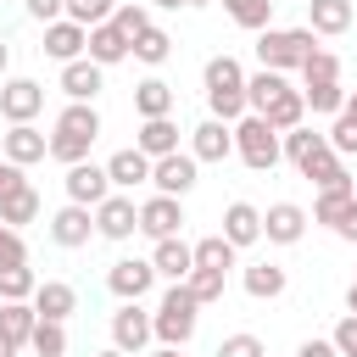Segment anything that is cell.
I'll list each match as a JSON object with an SVG mask.
<instances>
[{
    "label": "cell",
    "instance_id": "obj_20",
    "mask_svg": "<svg viewBox=\"0 0 357 357\" xmlns=\"http://www.w3.org/2000/svg\"><path fill=\"white\" fill-rule=\"evenodd\" d=\"M39 318H50V324H67L73 312H78V290L67 284V279H45L39 290H33V301H28Z\"/></svg>",
    "mask_w": 357,
    "mask_h": 357
},
{
    "label": "cell",
    "instance_id": "obj_39",
    "mask_svg": "<svg viewBox=\"0 0 357 357\" xmlns=\"http://www.w3.org/2000/svg\"><path fill=\"white\" fill-rule=\"evenodd\" d=\"M33 290H39V279H33V268H28V262L0 268V301H33Z\"/></svg>",
    "mask_w": 357,
    "mask_h": 357
},
{
    "label": "cell",
    "instance_id": "obj_15",
    "mask_svg": "<svg viewBox=\"0 0 357 357\" xmlns=\"http://www.w3.org/2000/svg\"><path fill=\"white\" fill-rule=\"evenodd\" d=\"M84 45H89V28H78V22H67V17L45 22V45H39V50H45L50 61H61V67H67V61H78V56H84Z\"/></svg>",
    "mask_w": 357,
    "mask_h": 357
},
{
    "label": "cell",
    "instance_id": "obj_21",
    "mask_svg": "<svg viewBox=\"0 0 357 357\" xmlns=\"http://www.w3.org/2000/svg\"><path fill=\"white\" fill-rule=\"evenodd\" d=\"M307 28L312 39H340L351 28V0H307Z\"/></svg>",
    "mask_w": 357,
    "mask_h": 357
},
{
    "label": "cell",
    "instance_id": "obj_29",
    "mask_svg": "<svg viewBox=\"0 0 357 357\" xmlns=\"http://www.w3.org/2000/svg\"><path fill=\"white\" fill-rule=\"evenodd\" d=\"M0 223H6V229H22V223H39V190H33L28 178H22V184H17V190H11L6 201H0Z\"/></svg>",
    "mask_w": 357,
    "mask_h": 357
},
{
    "label": "cell",
    "instance_id": "obj_41",
    "mask_svg": "<svg viewBox=\"0 0 357 357\" xmlns=\"http://www.w3.org/2000/svg\"><path fill=\"white\" fill-rule=\"evenodd\" d=\"M301 100H307V112L340 117V106H346V89H340V84H307V89H301Z\"/></svg>",
    "mask_w": 357,
    "mask_h": 357
},
{
    "label": "cell",
    "instance_id": "obj_12",
    "mask_svg": "<svg viewBox=\"0 0 357 357\" xmlns=\"http://www.w3.org/2000/svg\"><path fill=\"white\" fill-rule=\"evenodd\" d=\"M61 190H67V201H73V206H89V212H95V206L112 195V178H106V167H95V162H78V167H67Z\"/></svg>",
    "mask_w": 357,
    "mask_h": 357
},
{
    "label": "cell",
    "instance_id": "obj_16",
    "mask_svg": "<svg viewBox=\"0 0 357 357\" xmlns=\"http://www.w3.org/2000/svg\"><path fill=\"white\" fill-rule=\"evenodd\" d=\"M307 234V212L296 206V201H273L268 212H262V240H273V245H296Z\"/></svg>",
    "mask_w": 357,
    "mask_h": 357
},
{
    "label": "cell",
    "instance_id": "obj_59",
    "mask_svg": "<svg viewBox=\"0 0 357 357\" xmlns=\"http://www.w3.org/2000/svg\"><path fill=\"white\" fill-rule=\"evenodd\" d=\"M190 6H212V0H190Z\"/></svg>",
    "mask_w": 357,
    "mask_h": 357
},
{
    "label": "cell",
    "instance_id": "obj_34",
    "mask_svg": "<svg viewBox=\"0 0 357 357\" xmlns=\"http://www.w3.org/2000/svg\"><path fill=\"white\" fill-rule=\"evenodd\" d=\"M190 257H195V268H218V273H229L240 251H234L223 234H206V240H195V245H190Z\"/></svg>",
    "mask_w": 357,
    "mask_h": 357
},
{
    "label": "cell",
    "instance_id": "obj_43",
    "mask_svg": "<svg viewBox=\"0 0 357 357\" xmlns=\"http://www.w3.org/2000/svg\"><path fill=\"white\" fill-rule=\"evenodd\" d=\"M50 156H56L61 167H78V162H89V139H78V134H50Z\"/></svg>",
    "mask_w": 357,
    "mask_h": 357
},
{
    "label": "cell",
    "instance_id": "obj_53",
    "mask_svg": "<svg viewBox=\"0 0 357 357\" xmlns=\"http://www.w3.org/2000/svg\"><path fill=\"white\" fill-rule=\"evenodd\" d=\"M151 6H162V11H178V6H190V0H151Z\"/></svg>",
    "mask_w": 357,
    "mask_h": 357
},
{
    "label": "cell",
    "instance_id": "obj_2",
    "mask_svg": "<svg viewBox=\"0 0 357 357\" xmlns=\"http://www.w3.org/2000/svg\"><path fill=\"white\" fill-rule=\"evenodd\" d=\"M195 324H201V301L184 290V284H173L162 301H156V312H151V335L162 340V346H190V335H195Z\"/></svg>",
    "mask_w": 357,
    "mask_h": 357
},
{
    "label": "cell",
    "instance_id": "obj_5",
    "mask_svg": "<svg viewBox=\"0 0 357 357\" xmlns=\"http://www.w3.org/2000/svg\"><path fill=\"white\" fill-rule=\"evenodd\" d=\"M151 184H156V195H173V201H184V195L201 184V162H195L190 151L156 156V162H151Z\"/></svg>",
    "mask_w": 357,
    "mask_h": 357
},
{
    "label": "cell",
    "instance_id": "obj_46",
    "mask_svg": "<svg viewBox=\"0 0 357 357\" xmlns=\"http://www.w3.org/2000/svg\"><path fill=\"white\" fill-rule=\"evenodd\" d=\"M17 262H28V240H22V229L0 223V268H17Z\"/></svg>",
    "mask_w": 357,
    "mask_h": 357
},
{
    "label": "cell",
    "instance_id": "obj_11",
    "mask_svg": "<svg viewBox=\"0 0 357 357\" xmlns=\"http://www.w3.org/2000/svg\"><path fill=\"white\" fill-rule=\"evenodd\" d=\"M190 156H195V162H229V156H234V123L201 117V123L190 128Z\"/></svg>",
    "mask_w": 357,
    "mask_h": 357
},
{
    "label": "cell",
    "instance_id": "obj_7",
    "mask_svg": "<svg viewBox=\"0 0 357 357\" xmlns=\"http://www.w3.org/2000/svg\"><path fill=\"white\" fill-rule=\"evenodd\" d=\"M134 229H139V206H134V195L112 190V195L95 206V234H100V240H134Z\"/></svg>",
    "mask_w": 357,
    "mask_h": 357
},
{
    "label": "cell",
    "instance_id": "obj_3",
    "mask_svg": "<svg viewBox=\"0 0 357 357\" xmlns=\"http://www.w3.org/2000/svg\"><path fill=\"white\" fill-rule=\"evenodd\" d=\"M318 50V39H312V28H262L257 33V61L268 67V73H301V61Z\"/></svg>",
    "mask_w": 357,
    "mask_h": 357
},
{
    "label": "cell",
    "instance_id": "obj_51",
    "mask_svg": "<svg viewBox=\"0 0 357 357\" xmlns=\"http://www.w3.org/2000/svg\"><path fill=\"white\" fill-rule=\"evenodd\" d=\"M335 234H340V240H351V245H357V201H351V212H346V218H340V229H335Z\"/></svg>",
    "mask_w": 357,
    "mask_h": 357
},
{
    "label": "cell",
    "instance_id": "obj_32",
    "mask_svg": "<svg viewBox=\"0 0 357 357\" xmlns=\"http://www.w3.org/2000/svg\"><path fill=\"white\" fill-rule=\"evenodd\" d=\"M128 56H134V61H145V67H162V61L173 56V33L151 22V28H145V33L134 39V50H128Z\"/></svg>",
    "mask_w": 357,
    "mask_h": 357
},
{
    "label": "cell",
    "instance_id": "obj_6",
    "mask_svg": "<svg viewBox=\"0 0 357 357\" xmlns=\"http://www.w3.org/2000/svg\"><path fill=\"white\" fill-rule=\"evenodd\" d=\"M151 284H156L151 257H123V262H112V268H106V290H112L117 301H145V296H151Z\"/></svg>",
    "mask_w": 357,
    "mask_h": 357
},
{
    "label": "cell",
    "instance_id": "obj_8",
    "mask_svg": "<svg viewBox=\"0 0 357 357\" xmlns=\"http://www.w3.org/2000/svg\"><path fill=\"white\" fill-rule=\"evenodd\" d=\"M45 112V84L33 78H6L0 84V117L6 123H33Z\"/></svg>",
    "mask_w": 357,
    "mask_h": 357
},
{
    "label": "cell",
    "instance_id": "obj_10",
    "mask_svg": "<svg viewBox=\"0 0 357 357\" xmlns=\"http://www.w3.org/2000/svg\"><path fill=\"white\" fill-rule=\"evenodd\" d=\"M0 156H6L11 167H33V162L50 156V139H45L33 123H11V128L0 134Z\"/></svg>",
    "mask_w": 357,
    "mask_h": 357
},
{
    "label": "cell",
    "instance_id": "obj_54",
    "mask_svg": "<svg viewBox=\"0 0 357 357\" xmlns=\"http://www.w3.org/2000/svg\"><path fill=\"white\" fill-rule=\"evenodd\" d=\"M340 112H346V117L357 123V95H346V106H340Z\"/></svg>",
    "mask_w": 357,
    "mask_h": 357
},
{
    "label": "cell",
    "instance_id": "obj_9",
    "mask_svg": "<svg viewBox=\"0 0 357 357\" xmlns=\"http://www.w3.org/2000/svg\"><path fill=\"white\" fill-rule=\"evenodd\" d=\"M156 335H151V312L139 307V301H123L117 312H112V346L128 357V351H145Z\"/></svg>",
    "mask_w": 357,
    "mask_h": 357
},
{
    "label": "cell",
    "instance_id": "obj_30",
    "mask_svg": "<svg viewBox=\"0 0 357 357\" xmlns=\"http://www.w3.org/2000/svg\"><path fill=\"white\" fill-rule=\"evenodd\" d=\"M33 324H39V312L28 307V301H0V335L22 351L28 346V335H33Z\"/></svg>",
    "mask_w": 357,
    "mask_h": 357
},
{
    "label": "cell",
    "instance_id": "obj_57",
    "mask_svg": "<svg viewBox=\"0 0 357 357\" xmlns=\"http://www.w3.org/2000/svg\"><path fill=\"white\" fill-rule=\"evenodd\" d=\"M0 357H17V346H11V340H6V335H0Z\"/></svg>",
    "mask_w": 357,
    "mask_h": 357
},
{
    "label": "cell",
    "instance_id": "obj_33",
    "mask_svg": "<svg viewBox=\"0 0 357 357\" xmlns=\"http://www.w3.org/2000/svg\"><path fill=\"white\" fill-rule=\"evenodd\" d=\"M351 201H357V190H318V201H312V223L340 229V218L351 212Z\"/></svg>",
    "mask_w": 357,
    "mask_h": 357
},
{
    "label": "cell",
    "instance_id": "obj_27",
    "mask_svg": "<svg viewBox=\"0 0 357 357\" xmlns=\"http://www.w3.org/2000/svg\"><path fill=\"white\" fill-rule=\"evenodd\" d=\"M151 268L162 273V279H173V284H184V273L195 268V257H190V245L173 234V240H156L151 245Z\"/></svg>",
    "mask_w": 357,
    "mask_h": 357
},
{
    "label": "cell",
    "instance_id": "obj_42",
    "mask_svg": "<svg viewBox=\"0 0 357 357\" xmlns=\"http://www.w3.org/2000/svg\"><path fill=\"white\" fill-rule=\"evenodd\" d=\"M112 28H117V33L134 45V39L151 28V6H117V11H112Z\"/></svg>",
    "mask_w": 357,
    "mask_h": 357
},
{
    "label": "cell",
    "instance_id": "obj_50",
    "mask_svg": "<svg viewBox=\"0 0 357 357\" xmlns=\"http://www.w3.org/2000/svg\"><path fill=\"white\" fill-rule=\"evenodd\" d=\"M17 184H22V167H11V162L0 156V201H6V195H11Z\"/></svg>",
    "mask_w": 357,
    "mask_h": 357
},
{
    "label": "cell",
    "instance_id": "obj_52",
    "mask_svg": "<svg viewBox=\"0 0 357 357\" xmlns=\"http://www.w3.org/2000/svg\"><path fill=\"white\" fill-rule=\"evenodd\" d=\"M6 73H11V45L0 39V84H6Z\"/></svg>",
    "mask_w": 357,
    "mask_h": 357
},
{
    "label": "cell",
    "instance_id": "obj_17",
    "mask_svg": "<svg viewBox=\"0 0 357 357\" xmlns=\"http://www.w3.org/2000/svg\"><path fill=\"white\" fill-rule=\"evenodd\" d=\"M100 89H106V67H95L89 56H78V61L61 67V95H67V100H89V106H95Z\"/></svg>",
    "mask_w": 357,
    "mask_h": 357
},
{
    "label": "cell",
    "instance_id": "obj_19",
    "mask_svg": "<svg viewBox=\"0 0 357 357\" xmlns=\"http://www.w3.org/2000/svg\"><path fill=\"white\" fill-rule=\"evenodd\" d=\"M223 240L240 251V245H257L262 240V206H251V201H229L223 206Z\"/></svg>",
    "mask_w": 357,
    "mask_h": 357
},
{
    "label": "cell",
    "instance_id": "obj_28",
    "mask_svg": "<svg viewBox=\"0 0 357 357\" xmlns=\"http://www.w3.org/2000/svg\"><path fill=\"white\" fill-rule=\"evenodd\" d=\"M56 134H78V139H100V112L89 106V100H67L61 106V117H56Z\"/></svg>",
    "mask_w": 357,
    "mask_h": 357
},
{
    "label": "cell",
    "instance_id": "obj_25",
    "mask_svg": "<svg viewBox=\"0 0 357 357\" xmlns=\"http://www.w3.org/2000/svg\"><path fill=\"white\" fill-rule=\"evenodd\" d=\"M128 39L112 28V22H100V28H89V45H84V56L95 61V67H117V61H128Z\"/></svg>",
    "mask_w": 357,
    "mask_h": 357
},
{
    "label": "cell",
    "instance_id": "obj_36",
    "mask_svg": "<svg viewBox=\"0 0 357 357\" xmlns=\"http://www.w3.org/2000/svg\"><path fill=\"white\" fill-rule=\"evenodd\" d=\"M112 11H117V0H61V17L78 28H100V22H112Z\"/></svg>",
    "mask_w": 357,
    "mask_h": 357
},
{
    "label": "cell",
    "instance_id": "obj_14",
    "mask_svg": "<svg viewBox=\"0 0 357 357\" xmlns=\"http://www.w3.org/2000/svg\"><path fill=\"white\" fill-rule=\"evenodd\" d=\"M50 240H56L61 251H78V245H89V240H95V212L67 201V206L50 218Z\"/></svg>",
    "mask_w": 357,
    "mask_h": 357
},
{
    "label": "cell",
    "instance_id": "obj_18",
    "mask_svg": "<svg viewBox=\"0 0 357 357\" xmlns=\"http://www.w3.org/2000/svg\"><path fill=\"white\" fill-rule=\"evenodd\" d=\"M100 167H106V178H112V190H123V195H128L134 184H151V156H139L134 145H123V151H112V156H106Z\"/></svg>",
    "mask_w": 357,
    "mask_h": 357
},
{
    "label": "cell",
    "instance_id": "obj_40",
    "mask_svg": "<svg viewBox=\"0 0 357 357\" xmlns=\"http://www.w3.org/2000/svg\"><path fill=\"white\" fill-rule=\"evenodd\" d=\"M301 78H307V84H340V56L318 45V50L301 61ZM307 84H301V89H307Z\"/></svg>",
    "mask_w": 357,
    "mask_h": 357
},
{
    "label": "cell",
    "instance_id": "obj_48",
    "mask_svg": "<svg viewBox=\"0 0 357 357\" xmlns=\"http://www.w3.org/2000/svg\"><path fill=\"white\" fill-rule=\"evenodd\" d=\"M22 6H28L33 22H56V17H61V0H22Z\"/></svg>",
    "mask_w": 357,
    "mask_h": 357
},
{
    "label": "cell",
    "instance_id": "obj_47",
    "mask_svg": "<svg viewBox=\"0 0 357 357\" xmlns=\"http://www.w3.org/2000/svg\"><path fill=\"white\" fill-rule=\"evenodd\" d=\"M329 340H335V351H340V357H357V312H346V318L335 324V335H329Z\"/></svg>",
    "mask_w": 357,
    "mask_h": 357
},
{
    "label": "cell",
    "instance_id": "obj_56",
    "mask_svg": "<svg viewBox=\"0 0 357 357\" xmlns=\"http://www.w3.org/2000/svg\"><path fill=\"white\" fill-rule=\"evenodd\" d=\"M346 312H357V279H351V290H346Z\"/></svg>",
    "mask_w": 357,
    "mask_h": 357
},
{
    "label": "cell",
    "instance_id": "obj_24",
    "mask_svg": "<svg viewBox=\"0 0 357 357\" xmlns=\"http://www.w3.org/2000/svg\"><path fill=\"white\" fill-rule=\"evenodd\" d=\"M134 151L139 156H173L178 151V123L173 117H151V123H139V134H134Z\"/></svg>",
    "mask_w": 357,
    "mask_h": 357
},
{
    "label": "cell",
    "instance_id": "obj_23",
    "mask_svg": "<svg viewBox=\"0 0 357 357\" xmlns=\"http://www.w3.org/2000/svg\"><path fill=\"white\" fill-rule=\"evenodd\" d=\"M240 284H245V296H251V301H279V296H284V284H290V273H284L279 262H245Z\"/></svg>",
    "mask_w": 357,
    "mask_h": 357
},
{
    "label": "cell",
    "instance_id": "obj_45",
    "mask_svg": "<svg viewBox=\"0 0 357 357\" xmlns=\"http://www.w3.org/2000/svg\"><path fill=\"white\" fill-rule=\"evenodd\" d=\"M324 139H329V151H335V156H357V123H351L346 112L335 117V128H329Z\"/></svg>",
    "mask_w": 357,
    "mask_h": 357
},
{
    "label": "cell",
    "instance_id": "obj_31",
    "mask_svg": "<svg viewBox=\"0 0 357 357\" xmlns=\"http://www.w3.org/2000/svg\"><path fill=\"white\" fill-rule=\"evenodd\" d=\"M223 11H229V22L245 28V33L273 28V0H223Z\"/></svg>",
    "mask_w": 357,
    "mask_h": 357
},
{
    "label": "cell",
    "instance_id": "obj_35",
    "mask_svg": "<svg viewBox=\"0 0 357 357\" xmlns=\"http://www.w3.org/2000/svg\"><path fill=\"white\" fill-rule=\"evenodd\" d=\"M184 290H190L201 307H212V301H223L229 273H218V268H190V273H184Z\"/></svg>",
    "mask_w": 357,
    "mask_h": 357
},
{
    "label": "cell",
    "instance_id": "obj_22",
    "mask_svg": "<svg viewBox=\"0 0 357 357\" xmlns=\"http://www.w3.org/2000/svg\"><path fill=\"white\" fill-rule=\"evenodd\" d=\"M251 117H257V112H251ZM301 117H307V100H301V89H290V84H284V89H279V95L262 106V123H268L273 134H290V128H301Z\"/></svg>",
    "mask_w": 357,
    "mask_h": 357
},
{
    "label": "cell",
    "instance_id": "obj_1",
    "mask_svg": "<svg viewBox=\"0 0 357 357\" xmlns=\"http://www.w3.org/2000/svg\"><path fill=\"white\" fill-rule=\"evenodd\" d=\"M201 89H206V112L218 123H240L245 117V67L234 56H206Z\"/></svg>",
    "mask_w": 357,
    "mask_h": 357
},
{
    "label": "cell",
    "instance_id": "obj_58",
    "mask_svg": "<svg viewBox=\"0 0 357 357\" xmlns=\"http://www.w3.org/2000/svg\"><path fill=\"white\" fill-rule=\"evenodd\" d=\"M95 357H123V351H117V346H106V351H95Z\"/></svg>",
    "mask_w": 357,
    "mask_h": 357
},
{
    "label": "cell",
    "instance_id": "obj_55",
    "mask_svg": "<svg viewBox=\"0 0 357 357\" xmlns=\"http://www.w3.org/2000/svg\"><path fill=\"white\" fill-rule=\"evenodd\" d=\"M151 357H184V351H178V346H156Z\"/></svg>",
    "mask_w": 357,
    "mask_h": 357
},
{
    "label": "cell",
    "instance_id": "obj_38",
    "mask_svg": "<svg viewBox=\"0 0 357 357\" xmlns=\"http://www.w3.org/2000/svg\"><path fill=\"white\" fill-rule=\"evenodd\" d=\"M28 346H33V357H67V324L39 318V324H33V335H28Z\"/></svg>",
    "mask_w": 357,
    "mask_h": 357
},
{
    "label": "cell",
    "instance_id": "obj_44",
    "mask_svg": "<svg viewBox=\"0 0 357 357\" xmlns=\"http://www.w3.org/2000/svg\"><path fill=\"white\" fill-rule=\"evenodd\" d=\"M212 357H268V346H262V340H257L251 329H240V335H223Z\"/></svg>",
    "mask_w": 357,
    "mask_h": 357
},
{
    "label": "cell",
    "instance_id": "obj_49",
    "mask_svg": "<svg viewBox=\"0 0 357 357\" xmlns=\"http://www.w3.org/2000/svg\"><path fill=\"white\" fill-rule=\"evenodd\" d=\"M296 357H340V351H335V340H318V335H312V340L296 346Z\"/></svg>",
    "mask_w": 357,
    "mask_h": 357
},
{
    "label": "cell",
    "instance_id": "obj_4",
    "mask_svg": "<svg viewBox=\"0 0 357 357\" xmlns=\"http://www.w3.org/2000/svg\"><path fill=\"white\" fill-rule=\"evenodd\" d=\"M234 156H240L251 173H273L284 151H279V134H273L262 117H251V112H245V117L234 123Z\"/></svg>",
    "mask_w": 357,
    "mask_h": 357
},
{
    "label": "cell",
    "instance_id": "obj_26",
    "mask_svg": "<svg viewBox=\"0 0 357 357\" xmlns=\"http://www.w3.org/2000/svg\"><path fill=\"white\" fill-rule=\"evenodd\" d=\"M173 84L167 78H145V84H134V112H139V123H151V117H173Z\"/></svg>",
    "mask_w": 357,
    "mask_h": 357
},
{
    "label": "cell",
    "instance_id": "obj_13",
    "mask_svg": "<svg viewBox=\"0 0 357 357\" xmlns=\"http://www.w3.org/2000/svg\"><path fill=\"white\" fill-rule=\"evenodd\" d=\"M178 229H184V201H173V195L139 201V234H151V245L156 240H173Z\"/></svg>",
    "mask_w": 357,
    "mask_h": 357
},
{
    "label": "cell",
    "instance_id": "obj_37",
    "mask_svg": "<svg viewBox=\"0 0 357 357\" xmlns=\"http://www.w3.org/2000/svg\"><path fill=\"white\" fill-rule=\"evenodd\" d=\"M279 89H284V73H268V67H262V73H251V78H245V112H257V117H262V106H268Z\"/></svg>",
    "mask_w": 357,
    "mask_h": 357
}]
</instances>
